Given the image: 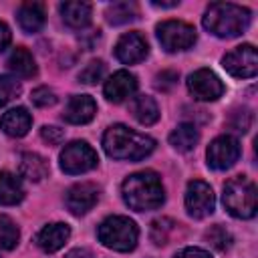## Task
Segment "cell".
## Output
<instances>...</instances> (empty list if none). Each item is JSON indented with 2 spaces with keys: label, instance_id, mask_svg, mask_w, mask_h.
Listing matches in <instances>:
<instances>
[{
  "label": "cell",
  "instance_id": "6da1fadb",
  "mask_svg": "<svg viewBox=\"0 0 258 258\" xmlns=\"http://www.w3.org/2000/svg\"><path fill=\"white\" fill-rule=\"evenodd\" d=\"M103 149L113 159L139 161L155 149V139L145 133H137L127 125H111L103 135Z\"/></svg>",
  "mask_w": 258,
  "mask_h": 258
},
{
  "label": "cell",
  "instance_id": "7a4b0ae2",
  "mask_svg": "<svg viewBox=\"0 0 258 258\" xmlns=\"http://www.w3.org/2000/svg\"><path fill=\"white\" fill-rule=\"evenodd\" d=\"M123 200L135 212L157 210L165 200L161 177L155 171H137L123 181Z\"/></svg>",
  "mask_w": 258,
  "mask_h": 258
},
{
  "label": "cell",
  "instance_id": "3957f363",
  "mask_svg": "<svg viewBox=\"0 0 258 258\" xmlns=\"http://www.w3.org/2000/svg\"><path fill=\"white\" fill-rule=\"evenodd\" d=\"M252 14L248 8L232 2H214L204 14V28L218 38H236L250 26Z\"/></svg>",
  "mask_w": 258,
  "mask_h": 258
},
{
  "label": "cell",
  "instance_id": "277c9868",
  "mask_svg": "<svg viewBox=\"0 0 258 258\" xmlns=\"http://www.w3.org/2000/svg\"><path fill=\"white\" fill-rule=\"evenodd\" d=\"M224 208L240 220H248L256 216L258 208V191L254 181L246 175H236L224 185Z\"/></svg>",
  "mask_w": 258,
  "mask_h": 258
},
{
  "label": "cell",
  "instance_id": "5b68a950",
  "mask_svg": "<svg viewBox=\"0 0 258 258\" xmlns=\"http://www.w3.org/2000/svg\"><path fill=\"white\" fill-rule=\"evenodd\" d=\"M97 236L103 246L117 252H129L137 246L139 230L135 222L129 220L127 216H109L107 220L101 222Z\"/></svg>",
  "mask_w": 258,
  "mask_h": 258
},
{
  "label": "cell",
  "instance_id": "8992f818",
  "mask_svg": "<svg viewBox=\"0 0 258 258\" xmlns=\"http://www.w3.org/2000/svg\"><path fill=\"white\" fill-rule=\"evenodd\" d=\"M159 44L167 50V52H177V50H187L196 44L198 34L196 28L187 22L181 20H165L161 24H157L155 28Z\"/></svg>",
  "mask_w": 258,
  "mask_h": 258
},
{
  "label": "cell",
  "instance_id": "52a82bcc",
  "mask_svg": "<svg viewBox=\"0 0 258 258\" xmlns=\"http://www.w3.org/2000/svg\"><path fill=\"white\" fill-rule=\"evenodd\" d=\"M99 155L87 141H73L60 151V169L69 175L85 173L97 167Z\"/></svg>",
  "mask_w": 258,
  "mask_h": 258
},
{
  "label": "cell",
  "instance_id": "ba28073f",
  "mask_svg": "<svg viewBox=\"0 0 258 258\" xmlns=\"http://www.w3.org/2000/svg\"><path fill=\"white\" fill-rule=\"evenodd\" d=\"M222 67L236 79H252L258 71V54L252 44H240L234 50L226 52Z\"/></svg>",
  "mask_w": 258,
  "mask_h": 258
},
{
  "label": "cell",
  "instance_id": "9c48e42d",
  "mask_svg": "<svg viewBox=\"0 0 258 258\" xmlns=\"http://www.w3.org/2000/svg\"><path fill=\"white\" fill-rule=\"evenodd\" d=\"M240 151H242V149H240V143H238L236 137H232V135H220V137H216V139L210 143V147H208V151H206L208 165H210L212 169L224 171V169L232 167V165L238 161Z\"/></svg>",
  "mask_w": 258,
  "mask_h": 258
},
{
  "label": "cell",
  "instance_id": "30bf717a",
  "mask_svg": "<svg viewBox=\"0 0 258 258\" xmlns=\"http://www.w3.org/2000/svg\"><path fill=\"white\" fill-rule=\"evenodd\" d=\"M187 91L198 101H216L224 95V83L210 69H198L187 77Z\"/></svg>",
  "mask_w": 258,
  "mask_h": 258
},
{
  "label": "cell",
  "instance_id": "8fae6325",
  "mask_svg": "<svg viewBox=\"0 0 258 258\" xmlns=\"http://www.w3.org/2000/svg\"><path fill=\"white\" fill-rule=\"evenodd\" d=\"M185 208L191 218L202 220L210 216L216 208V198L212 187L202 179H191L185 189Z\"/></svg>",
  "mask_w": 258,
  "mask_h": 258
},
{
  "label": "cell",
  "instance_id": "7c38bea8",
  "mask_svg": "<svg viewBox=\"0 0 258 258\" xmlns=\"http://www.w3.org/2000/svg\"><path fill=\"white\" fill-rule=\"evenodd\" d=\"M147 52H149V44H147L145 36L135 30L125 32L115 44V56L123 64H137L147 56Z\"/></svg>",
  "mask_w": 258,
  "mask_h": 258
},
{
  "label": "cell",
  "instance_id": "4fadbf2b",
  "mask_svg": "<svg viewBox=\"0 0 258 258\" xmlns=\"http://www.w3.org/2000/svg\"><path fill=\"white\" fill-rule=\"evenodd\" d=\"M99 200V189L93 183H75L73 187H69L67 196H64V204L71 210V214L75 216H83L89 210H93V206Z\"/></svg>",
  "mask_w": 258,
  "mask_h": 258
},
{
  "label": "cell",
  "instance_id": "5bb4252c",
  "mask_svg": "<svg viewBox=\"0 0 258 258\" xmlns=\"http://www.w3.org/2000/svg\"><path fill=\"white\" fill-rule=\"evenodd\" d=\"M135 91H137V79L129 71H117L115 75L109 77V81L103 87V93L111 103H121L129 99Z\"/></svg>",
  "mask_w": 258,
  "mask_h": 258
},
{
  "label": "cell",
  "instance_id": "9a60e30c",
  "mask_svg": "<svg viewBox=\"0 0 258 258\" xmlns=\"http://www.w3.org/2000/svg\"><path fill=\"white\" fill-rule=\"evenodd\" d=\"M97 113V103L89 95H73L64 107V121L73 125H85L89 123Z\"/></svg>",
  "mask_w": 258,
  "mask_h": 258
},
{
  "label": "cell",
  "instance_id": "2e32d148",
  "mask_svg": "<svg viewBox=\"0 0 258 258\" xmlns=\"http://www.w3.org/2000/svg\"><path fill=\"white\" fill-rule=\"evenodd\" d=\"M71 238V228L62 222H54V224H48L44 226L38 234H36V246L46 252V254H52L56 250H60L67 240Z\"/></svg>",
  "mask_w": 258,
  "mask_h": 258
},
{
  "label": "cell",
  "instance_id": "e0dca14e",
  "mask_svg": "<svg viewBox=\"0 0 258 258\" xmlns=\"http://www.w3.org/2000/svg\"><path fill=\"white\" fill-rule=\"evenodd\" d=\"M30 125H32V117H30V113L24 107H14V109L6 111L2 115V119H0L2 131L6 135H10V137H22V135H26L28 129H30Z\"/></svg>",
  "mask_w": 258,
  "mask_h": 258
},
{
  "label": "cell",
  "instance_id": "ac0fdd59",
  "mask_svg": "<svg viewBox=\"0 0 258 258\" xmlns=\"http://www.w3.org/2000/svg\"><path fill=\"white\" fill-rule=\"evenodd\" d=\"M60 14L71 28H85L91 22L93 6L89 2H62Z\"/></svg>",
  "mask_w": 258,
  "mask_h": 258
},
{
  "label": "cell",
  "instance_id": "d6986e66",
  "mask_svg": "<svg viewBox=\"0 0 258 258\" xmlns=\"http://www.w3.org/2000/svg\"><path fill=\"white\" fill-rule=\"evenodd\" d=\"M18 24L24 32H38L44 26V8L38 2H26L18 8Z\"/></svg>",
  "mask_w": 258,
  "mask_h": 258
},
{
  "label": "cell",
  "instance_id": "ffe728a7",
  "mask_svg": "<svg viewBox=\"0 0 258 258\" xmlns=\"http://www.w3.org/2000/svg\"><path fill=\"white\" fill-rule=\"evenodd\" d=\"M18 171L28 181H42L48 175V163L38 153H22Z\"/></svg>",
  "mask_w": 258,
  "mask_h": 258
},
{
  "label": "cell",
  "instance_id": "44dd1931",
  "mask_svg": "<svg viewBox=\"0 0 258 258\" xmlns=\"http://www.w3.org/2000/svg\"><path fill=\"white\" fill-rule=\"evenodd\" d=\"M6 64H8V69H10L16 77H20V79H30V77L36 75V62H34L32 54H30L26 48H22V46H18V48H14V50L10 52Z\"/></svg>",
  "mask_w": 258,
  "mask_h": 258
},
{
  "label": "cell",
  "instance_id": "7402d4cb",
  "mask_svg": "<svg viewBox=\"0 0 258 258\" xmlns=\"http://www.w3.org/2000/svg\"><path fill=\"white\" fill-rule=\"evenodd\" d=\"M131 115L141 123V125H153L159 119V107L153 97L149 95H139L131 103Z\"/></svg>",
  "mask_w": 258,
  "mask_h": 258
},
{
  "label": "cell",
  "instance_id": "603a6c76",
  "mask_svg": "<svg viewBox=\"0 0 258 258\" xmlns=\"http://www.w3.org/2000/svg\"><path fill=\"white\" fill-rule=\"evenodd\" d=\"M24 189L20 179L10 171H0V204L2 206H14L22 202Z\"/></svg>",
  "mask_w": 258,
  "mask_h": 258
},
{
  "label": "cell",
  "instance_id": "cb8c5ba5",
  "mask_svg": "<svg viewBox=\"0 0 258 258\" xmlns=\"http://www.w3.org/2000/svg\"><path fill=\"white\" fill-rule=\"evenodd\" d=\"M198 139H200V133H198L196 125H191V123H181V125H177V127L171 131V135H169L171 147L177 149V151H181V153L191 151V149L198 145Z\"/></svg>",
  "mask_w": 258,
  "mask_h": 258
},
{
  "label": "cell",
  "instance_id": "d4e9b609",
  "mask_svg": "<svg viewBox=\"0 0 258 258\" xmlns=\"http://www.w3.org/2000/svg\"><path fill=\"white\" fill-rule=\"evenodd\" d=\"M137 14H139L137 4H135V2H127V0H125V2H113V4H109V8H107V20H109L111 24H115V26L135 20Z\"/></svg>",
  "mask_w": 258,
  "mask_h": 258
},
{
  "label": "cell",
  "instance_id": "484cf974",
  "mask_svg": "<svg viewBox=\"0 0 258 258\" xmlns=\"http://www.w3.org/2000/svg\"><path fill=\"white\" fill-rule=\"evenodd\" d=\"M204 236H206L208 244H210L214 250H218V252L228 250L230 244H232V234H230L224 226H220V224H216V226H212L210 230H206Z\"/></svg>",
  "mask_w": 258,
  "mask_h": 258
},
{
  "label": "cell",
  "instance_id": "4316f807",
  "mask_svg": "<svg viewBox=\"0 0 258 258\" xmlns=\"http://www.w3.org/2000/svg\"><path fill=\"white\" fill-rule=\"evenodd\" d=\"M18 238H20V232L16 224L8 216H0V248L12 250L18 244Z\"/></svg>",
  "mask_w": 258,
  "mask_h": 258
},
{
  "label": "cell",
  "instance_id": "83f0119b",
  "mask_svg": "<svg viewBox=\"0 0 258 258\" xmlns=\"http://www.w3.org/2000/svg\"><path fill=\"white\" fill-rule=\"evenodd\" d=\"M22 87H20V81L16 77H8V75H2L0 77V107L10 103L12 99H16L20 95Z\"/></svg>",
  "mask_w": 258,
  "mask_h": 258
},
{
  "label": "cell",
  "instance_id": "f1b7e54d",
  "mask_svg": "<svg viewBox=\"0 0 258 258\" xmlns=\"http://www.w3.org/2000/svg\"><path fill=\"white\" fill-rule=\"evenodd\" d=\"M173 228H175V222H173V220H169V218L155 220V222L151 224V240H153L157 246L167 244L169 234L173 232Z\"/></svg>",
  "mask_w": 258,
  "mask_h": 258
},
{
  "label": "cell",
  "instance_id": "f546056e",
  "mask_svg": "<svg viewBox=\"0 0 258 258\" xmlns=\"http://www.w3.org/2000/svg\"><path fill=\"white\" fill-rule=\"evenodd\" d=\"M105 75V62L103 60H91L81 73H79V81L85 85H95L103 79Z\"/></svg>",
  "mask_w": 258,
  "mask_h": 258
},
{
  "label": "cell",
  "instance_id": "4dcf8cb0",
  "mask_svg": "<svg viewBox=\"0 0 258 258\" xmlns=\"http://www.w3.org/2000/svg\"><path fill=\"white\" fill-rule=\"evenodd\" d=\"M30 101H32L36 107H50V105L56 103V95H54V91L48 89V87H38V89H34V91L30 93Z\"/></svg>",
  "mask_w": 258,
  "mask_h": 258
},
{
  "label": "cell",
  "instance_id": "1f68e13d",
  "mask_svg": "<svg viewBox=\"0 0 258 258\" xmlns=\"http://www.w3.org/2000/svg\"><path fill=\"white\" fill-rule=\"evenodd\" d=\"M250 125H252V113L248 109H238L236 113H232L230 127H234L240 133H246L250 129Z\"/></svg>",
  "mask_w": 258,
  "mask_h": 258
},
{
  "label": "cell",
  "instance_id": "d6a6232c",
  "mask_svg": "<svg viewBox=\"0 0 258 258\" xmlns=\"http://www.w3.org/2000/svg\"><path fill=\"white\" fill-rule=\"evenodd\" d=\"M40 137L48 143V145H60L64 141V131L54 127V125H44L40 129Z\"/></svg>",
  "mask_w": 258,
  "mask_h": 258
},
{
  "label": "cell",
  "instance_id": "836d02e7",
  "mask_svg": "<svg viewBox=\"0 0 258 258\" xmlns=\"http://www.w3.org/2000/svg\"><path fill=\"white\" fill-rule=\"evenodd\" d=\"M175 258H212V256L204 248H183L175 254Z\"/></svg>",
  "mask_w": 258,
  "mask_h": 258
},
{
  "label": "cell",
  "instance_id": "e575fe53",
  "mask_svg": "<svg viewBox=\"0 0 258 258\" xmlns=\"http://www.w3.org/2000/svg\"><path fill=\"white\" fill-rule=\"evenodd\" d=\"M10 38H12V34H10V28L4 24V22H0V52L10 44Z\"/></svg>",
  "mask_w": 258,
  "mask_h": 258
},
{
  "label": "cell",
  "instance_id": "d590c367",
  "mask_svg": "<svg viewBox=\"0 0 258 258\" xmlns=\"http://www.w3.org/2000/svg\"><path fill=\"white\" fill-rule=\"evenodd\" d=\"M64 258H95V256H93V252L87 250V248H75V250H71Z\"/></svg>",
  "mask_w": 258,
  "mask_h": 258
},
{
  "label": "cell",
  "instance_id": "8d00e7d4",
  "mask_svg": "<svg viewBox=\"0 0 258 258\" xmlns=\"http://www.w3.org/2000/svg\"><path fill=\"white\" fill-rule=\"evenodd\" d=\"M153 6H159V8H173V6H177V2H153Z\"/></svg>",
  "mask_w": 258,
  "mask_h": 258
}]
</instances>
